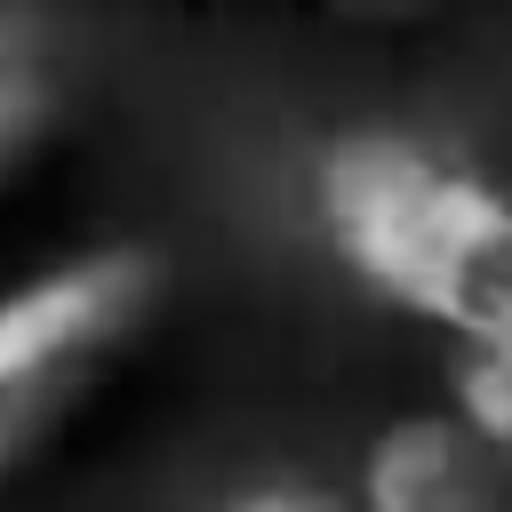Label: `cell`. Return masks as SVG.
<instances>
[{"mask_svg":"<svg viewBox=\"0 0 512 512\" xmlns=\"http://www.w3.org/2000/svg\"><path fill=\"white\" fill-rule=\"evenodd\" d=\"M168 304V256L144 240L72 248L0 288V480L40 464L136 360Z\"/></svg>","mask_w":512,"mask_h":512,"instance_id":"obj_2","label":"cell"},{"mask_svg":"<svg viewBox=\"0 0 512 512\" xmlns=\"http://www.w3.org/2000/svg\"><path fill=\"white\" fill-rule=\"evenodd\" d=\"M48 136H56V88H48V72L24 64V56H0V200L48 152Z\"/></svg>","mask_w":512,"mask_h":512,"instance_id":"obj_4","label":"cell"},{"mask_svg":"<svg viewBox=\"0 0 512 512\" xmlns=\"http://www.w3.org/2000/svg\"><path fill=\"white\" fill-rule=\"evenodd\" d=\"M312 216L376 304L456 344V416L512 440V192L408 128H344L320 144Z\"/></svg>","mask_w":512,"mask_h":512,"instance_id":"obj_1","label":"cell"},{"mask_svg":"<svg viewBox=\"0 0 512 512\" xmlns=\"http://www.w3.org/2000/svg\"><path fill=\"white\" fill-rule=\"evenodd\" d=\"M352 512H512V440L464 424L456 408L392 416L368 440Z\"/></svg>","mask_w":512,"mask_h":512,"instance_id":"obj_3","label":"cell"}]
</instances>
